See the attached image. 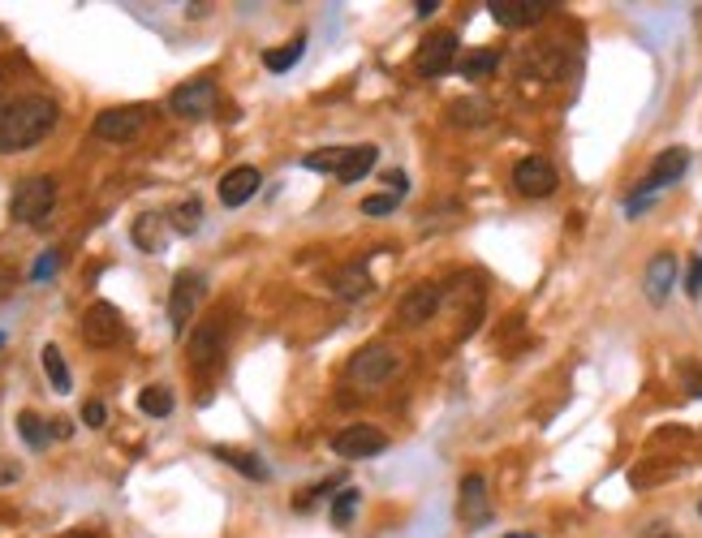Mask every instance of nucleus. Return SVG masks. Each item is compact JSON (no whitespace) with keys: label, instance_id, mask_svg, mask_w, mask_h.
I'll list each match as a JSON object with an SVG mask.
<instances>
[{"label":"nucleus","instance_id":"7c9ffc66","mask_svg":"<svg viewBox=\"0 0 702 538\" xmlns=\"http://www.w3.org/2000/svg\"><path fill=\"white\" fill-rule=\"evenodd\" d=\"M681 384L690 397H702V362H681Z\"/></svg>","mask_w":702,"mask_h":538},{"label":"nucleus","instance_id":"ea45409f","mask_svg":"<svg viewBox=\"0 0 702 538\" xmlns=\"http://www.w3.org/2000/svg\"><path fill=\"white\" fill-rule=\"evenodd\" d=\"M0 345H4V331H0Z\"/></svg>","mask_w":702,"mask_h":538},{"label":"nucleus","instance_id":"6ab92c4d","mask_svg":"<svg viewBox=\"0 0 702 538\" xmlns=\"http://www.w3.org/2000/svg\"><path fill=\"white\" fill-rule=\"evenodd\" d=\"M375 160H379V151H375V147H346V151H341V164H337V173H333V177H337L341 186H353V182H362V177L375 168Z\"/></svg>","mask_w":702,"mask_h":538},{"label":"nucleus","instance_id":"4c0bfd02","mask_svg":"<svg viewBox=\"0 0 702 538\" xmlns=\"http://www.w3.org/2000/svg\"><path fill=\"white\" fill-rule=\"evenodd\" d=\"M436 9H440V4H436V0H418V17H431V13H436Z\"/></svg>","mask_w":702,"mask_h":538},{"label":"nucleus","instance_id":"9d476101","mask_svg":"<svg viewBox=\"0 0 702 538\" xmlns=\"http://www.w3.org/2000/svg\"><path fill=\"white\" fill-rule=\"evenodd\" d=\"M513 186H517V195H526V199H548V195H556L561 177H556L552 160L526 155V160H517V168H513Z\"/></svg>","mask_w":702,"mask_h":538},{"label":"nucleus","instance_id":"b1692460","mask_svg":"<svg viewBox=\"0 0 702 538\" xmlns=\"http://www.w3.org/2000/svg\"><path fill=\"white\" fill-rule=\"evenodd\" d=\"M496 65H500V52H496V48H478V52H469L466 61H462V78H466V83H478V78H487Z\"/></svg>","mask_w":702,"mask_h":538},{"label":"nucleus","instance_id":"20e7f679","mask_svg":"<svg viewBox=\"0 0 702 538\" xmlns=\"http://www.w3.org/2000/svg\"><path fill=\"white\" fill-rule=\"evenodd\" d=\"M57 203V182L52 177H26L13 186V199H9V215L17 224H43L48 212Z\"/></svg>","mask_w":702,"mask_h":538},{"label":"nucleus","instance_id":"f8f14e48","mask_svg":"<svg viewBox=\"0 0 702 538\" xmlns=\"http://www.w3.org/2000/svg\"><path fill=\"white\" fill-rule=\"evenodd\" d=\"M444 306V285H436V280H423V285H414L401 302H397V323H405V327H418V323L436 320V311Z\"/></svg>","mask_w":702,"mask_h":538},{"label":"nucleus","instance_id":"393cba45","mask_svg":"<svg viewBox=\"0 0 702 538\" xmlns=\"http://www.w3.org/2000/svg\"><path fill=\"white\" fill-rule=\"evenodd\" d=\"M302 48H306V39L298 35V39H289L285 48H276V52H267V57H263V65H267L272 74H285V70H293V65L302 61Z\"/></svg>","mask_w":702,"mask_h":538},{"label":"nucleus","instance_id":"ddd939ff","mask_svg":"<svg viewBox=\"0 0 702 538\" xmlns=\"http://www.w3.org/2000/svg\"><path fill=\"white\" fill-rule=\"evenodd\" d=\"M216 83L212 78H190V83H181L173 96H168V108L177 112V116H190V121H199V116H212L216 112Z\"/></svg>","mask_w":702,"mask_h":538},{"label":"nucleus","instance_id":"cd10ccee","mask_svg":"<svg viewBox=\"0 0 702 538\" xmlns=\"http://www.w3.org/2000/svg\"><path fill=\"white\" fill-rule=\"evenodd\" d=\"M453 116H457V125H482V121L491 116V104H487V100H457V104H453Z\"/></svg>","mask_w":702,"mask_h":538},{"label":"nucleus","instance_id":"c9c22d12","mask_svg":"<svg viewBox=\"0 0 702 538\" xmlns=\"http://www.w3.org/2000/svg\"><path fill=\"white\" fill-rule=\"evenodd\" d=\"M52 272H57V250H43V259L35 263V272H30V276H35V280H43V276H52Z\"/></svg>","mask_w":702,"mask_h":538},{"label":"nucleus","instance_id":"58836bf2","mask_svg":"<svg viewBox=\"0 0 702 538\" xmlns=\"http://www.w3.org/2000/svg\"><path fill=\"white\" fill-rule=\"evenodd\" d=\"M504 538H535V535H504Z\"/></svg>","mask_w":702,"mask_h":538},{"label":"nucleus","instance_id":"6e6552de","mask_svg":"<svg viewBox=\"0 0 702 538\" xmlns=\"http://www.w3.org/2000/svg\"><path fill=\"white\" fill-rule=\"evenodd\" d=\"M142 125H147V108L142 104H125V108H104L100 116H96V138H104V142H134L138 134H142Z\"/></svg>","mask_w":702,"mask_h":538},{"label":"nucleus","instance_id":"a211bd4d","mask_svg":"<svg viewBox=\"0 0 702 538\" xmlns=\"http://www.w3.org/2000/svg\"><path fill=\"white\" fill-rule=\"evenodd\" d=\"M647 298L660 306L668 293H673V285H677V259L673 254H655L651 263H647Z\"/></svg>","mask_w":702,"mask_h":538},{"label":"nucleus","instance_id":"7ed1b4c3","mask_svg":"<svg viewBox=\"0 0 702 538\" xmlns=\"http://www.w3.org/2000/svg\"><path fill=\"white\" fill-rule=\"evenodd\" d=\"M397 371H401V353L392 345H384V340L362 345L350 358V366H346L350 384H358V388H384V384L397 379Z\"/></svg>","mask_w":702,"mask_h":538},{"label":"nucleus","instance_id":"4be33fe9","mask_svg":"<svg viewBox=\"0 0 702 538\" xmlns=\"http://www.w3.org/2000/svg\"><path fill=\"white\" fill-rule=\"evenodd\" d=\"M39 362H43V375H48V384H52L57 392H70V388H74V379H70V366H65V353H61L57 345H43Z\"/></svg>","mask_w":702,"mask_h":538},{"label":"nucleus","instance_id":"a878e982","mask_svg":"<svg viewBox=\"0 0 702 538\" xmlns=\"http://www.w3.org/2000/svg\"><path fill=\"white\" fill-rule=\"evenodd\" d=\"M203 224V203L199 199H181L177 208H173V228L177 233H195Z\"/></svg>","mask_w":702,"mask_h":538},{"label":"nucleus","instance_id":"423d86ee","mask_svg":"<svg viewBox=\"0 0 702 538\" xmlns=\"http://www.w3.org/2000/svg\"><path fill=\"white\" fill-rule=\"evenodd\" d=\"M78 331H83V340H87L91 349H113L121 336H125V320H121V311L113 302H91V306L83 311Z\"/></svg>","mask_w":702,"mask_h":538},{"label":"nucleus","instance_id":"bb28decb","mask_svg":"<svg viewBox=\"0 0 702 538\" xmlns=\"http://www.w3.org/2000/svg\"><path fill=\"white\" fill-rule=\"evenodd\" d=\"M17 435H22L30 448H43V443H48V427H43L39 414H30V410L17 414Z\"/></svg>","mask_w":702,"mask_h":538},{"label":"nucleus","instance_id":"0eeeda50","mask_svg":"<svg viewBox=\"0 0 702 538\" xmlns=\"http://www.w3.org/2000/svg\"><path fill=\"white\" fill-rule=\"evenodd\" d=\"M453 61H457V35H453V30H436V35H427V39L418 43V52H414V74H418V78H440V74L453 70Z\"/></svg>","mask_w":702,"mask_h":538},{"label":"nucleus","instance_id":"2eb2a0df","mask_svg":"<svg viewBox=\"0 0 702 538\" xmlns=\"http://www.w3.org/2000/svg\"><path fill=\"white\" fill-rule=\"evenodd\" d=\"M328 289H333V298H341V302H362L366 293H375V276H371V267H366L362 259H353V263H341V267L328 276Z\"/></svg>","mask_w":702,"mask_h":538},{"label":"nucleus","instance_id":"5701e85b","mask_svg":"<svg viewBox=\"0 0 702 538\" xmlns=\"http://www.w3.org/2000/svg\"><path fill=\"white\" fill-rule=\"evenodd\" d=\"M138 410H142L147 418H168V414H173V392L160 388V384H151V388L138 392Z\"/></svg>","mask_w":702,"mask_h":538},{"label":"nucleus","instance_id":"f257e3e1","mask_svg":"<svg viewBox=\"0 0 702 538\" xmlns=\"http://www.w3.org/2000/svg\"><path fill=\"white\" fill-rule=\"evenodd\" d=\"M61 121V108L48 96H13L0 104V155L39 147Z\"/></svg>","mask_w":702,"mask_h":538},{"label":"nucleus","instance_id":"f704fd0d","mask_svg":"<svg viewBox=\"0 0 702 538\" xmlns=\"http://www.w3.org/2000/svg\"><path fill=\"white\" fill-rule=\"evenodd\" d=\"M104 418H109V410H104L100 401H87V405H83V423H87V427H104Z\"/></svg>","mask_w":702,"mask_h":538},{"label":"nucleus","instance_id":"2f4dec72","mask_svg":"<svg viewBox=\"0 0 702 538\" xmlns=\"http://www.w3.org/2000/svg\"><path fill=\"white\" fill-rule=\"evenodd\" d=\"M686 293L690 298H702V254L690 259V272H686Z\"/></svg>","mask_w":702,"mask_h":538},{"label":"nucleus","instance_id":"f03ea898","mask_svg":"<svg viewBox=\"0 0 702 538\" xmlns=\"http://www.w3.org/2000/svg\"><path fill=\"white\" fill-rule=\"evenodd\" d=\"M686 168H690V151L686 147H668V151H660L655 155V164H651V173L638 182V190L625 199V212L638 215L651 208V199L660 195V190H668V186H677L681 177H686Z\"/></svg>","mask_w":702,"mask_h":538},{"label":"nucleus","instance_id":"a19ab883","mask_svg":"<svg viewBox=\"0 0 702 538\" xmlns=\"http://www.w3.org/2000/svg\"><path fill=\"white\" fill-rule=\"evenodd\" d=\"M0 78H4V65H0Z\"/></svg>","mask_w":702,"mask_h":538},{"label":"nucleus","instance_id":"c85d7f7f","mask_svg":"<svg viewBox=\"0 0 702 538\" xmlns=\"http://www.w3.org/2000/svg\"><path fill=\"white\" fill-rule=\"evenodd\" d=\"M358 500H362V496H358L353 487H346V491L337 496V504H333V522H337V526H350V522H353V509H358Z\"/></svg>","mask_w":702,"mask_h":538},{"label":"nucleus","instance_id":"c756f323","mask_svg":"<svg viewBox=\"0 0 702 538\" xmlns=\"http://www.w3.org/2000/svg\"><path fill=\"white\" fill-rule=\"evenodd\" d=\"M341 151H346V147H328V151H319V155H306V168H311V173H337Z\"/></svg>","mask_w":702,"mask_h":538},{"label":"nucleus","instance_id":"aec40b11","mask_svg":"<svg viewBox=\"0 0 702 538\" xmlns=\"http://www.w3.org/2000/svg\"><path fill=\"white\" fill-rule=\"evenodd\" d=\"M212 456H216V461H225L229 470H237L241 478H254V483H267V474H272L254 452H241V448H229V443H216V448H212Z\"/></svg>","mask_w":702,"mask_h":538},{"label":"nucleus","instance_id":"e433bc0d","mask_svg":"<svg viewBox=\"0 0 702 538\" xmlns=\"http://www.w3.org/2000/svg\"><path fill=\"white\" fill-rule=\"evenodd\" d=\"M17 478H22V465L17 461H0V487L4 483H17Z\"/></svg>","mask_w":702,"mask_h":538},{"label":"nucleus","instance_id":"473e14b6","mask_svg":"<svg viewBox=\"0 0 702 538\" xmlns=\"http://www.w3.org/2000/svg\"><path fill=\"white\" fill-rule=\"evenodd\" d=\"M392 208H397L392 195H371V199L362 203V215H384V212H392Z\"/></svg>","mask_w":702,"mask_h":538},{"label":"nucleus","instance_id":"79ce46f5","mask_svg":"<svg viewBox=\"0 0 702 538\" xmlns=\"http://www.w3.org/2000/svg\"><path fill=\"white\" fill-rule=\"evenodd\" d=\"M699 513H702V504H699Z\"/></svg>","mask_w":702,"mask_h":538},{"label":"nucleus","instance_id":"4468645a","mask_svg":"<svg viewBox=\"0 0 702 538\" xmlns=\"http://www.w3.org/2000/svg\"><path fill=\"white\" fill-rule=\"evenodd\" d=\"M487 13L504 30H522V26H539L552 13V4L548 0H487Z\"/></svg>","mask_w":702,"mask_h":538},{"label":"nucleus","instance_id":"72a5a7b5","mask_svg":"<svg viewBox=\"0 0 702 538\" xmlns=\"http://www.w3.org/2000/svg\"><path fill=\"white\" fill-rule=\"evenodd\" d=\"M384 186H388L392 199H405L410 195V177L405 173H384Z\"/></svg>","mask_w":702,"mask_h":538},{"label":"nucleus","instance_id":"412c9836","mask_svg":"<svg viewBox=\"0 0 702 538\" xmlns=\"http://www.w3.org/2000/svg\"><path fill=\"white\" fill-rule=\"evenodd\" d=\"M134 246L147 250V254H160L164 250V220L160 215H138L134 220Z\"/></svg>","mask_w":702,"mask_h":538},{"label":"nucleus","instance_id":"39448f33","mask_svg":"<svg viewBox=\"0 0 702 538\" xmlns=\"http://www.w3.org/2000/svg\"><path fill=\"white\" fill-rule=\"evenodd\" d=\"M186 353H190V366H195L199 375H208V371L221 366V358H225V315H221V311L208 315L203 323H195Z\"/></svg>","mask_w":702,"mask_h":538},{"label":"nucleus","instance_id":"f3484780","mask_svg":"<svg viewBox=\"0 0 702 538\" xmlns=\"http://www.w3.org/2000/svg\"><path fill=\"white\" fill-rule=\"evenodd\" d=\"M259 186H263L259 168H254V164H237V168H229V173L221 177V203H225V208H241V203H250V199L259 195Z\"/></svg>","mask_w":702,"mask_h":538},{"label":"nucleus","instance_id":"1a4fd4ad","mask_svg":"<svg viewBox=\"0 0 702 538\" xmlns=\"http://www.w3.org/2000/svg\"><path fill=\"white\" fill-rule=\"evenodd\" d=\"M388 448V435L375 427V423H353L341 427L333 435V452L346 456V461H362V456H379Z\"/></svg>","mask_w":702,"mask_h":538},{"label":"nucleus","instance_id":"dca6fc26","mask_svg":"<svg viewBox=\"0 0 702 538\" xmlns=\"http://www.w3.org/2000/svg\"><path fill=\"white\" fill-rule=\"evenodd\" d=\"M457 517H462V526H469V530H478V526L491 522V500H487V478H482V474H466V478H462Z\"/></svg>","mask_w":702,"mask_h":538},{"label":"nucleus","instance_id":"9b49d317","mask_svg":"<svg viewBox=\"0 0 702 538\" xmlns=\"http://www.w3.org/2000/svg\"><path fill=\"white\" fill-rule=\"evenodd\" d=\"M199 298H203V276L199 272H177L173 276V289H168V323H173L177 336L186 331V323L195 320Z\"/></svg>","mask_w":702,"mask_h":538}]
</instances>
